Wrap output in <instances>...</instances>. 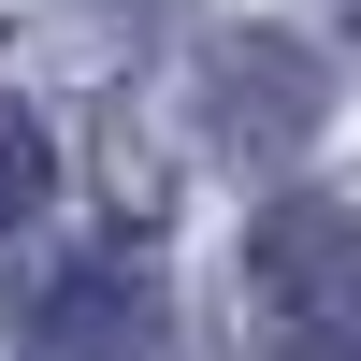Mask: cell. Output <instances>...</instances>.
Segmentation results:
<instances>
[{"instance_id": "7a4b0ae2", "label": "cell", "mask_w": 361, "mask_h": 361, "mask_svg": "<svg viewBox=\"0 0 361 361\" xmlns=\"http://www.w3.org/2000/svg\"><path fill=\"white\" fill-rule=\"evenodd\" d=\"M29 361H159V275H145L130 246L102 260H58L44 289H29Z\"/></svg>"}, {"instance_id": "5b68a950", "label": "cell", "mask_w": 361, "mask_h": 361, "mask_svg": "<svg viewBox=\"0 0 361 361\" xmlns=\"http://www.w3.org/2000/svg\"><path fill=\"white\" fill-rule=\"evenodd\" d=\"M347 15H361V0H347Z\"/></svg>"}, {"instance_id": "3957f363", "label": "cell", "mask_w": 361, "mask_h": 361, "mask_svg": "<svg viewBox=\"0 0 361 361\" xmlns=\"http://www.w3.org/2000/svg\"><path fill=\"white\" fill-rule=\"evenodd\" d=\"M246 289L275 333H318V318H361V217L347 202H304L289 188L275 217L246 231Z\"/></svg>"}, {"instance_id": "277c9868", "label": "cell", "mask_w": 361, "mask_h": 361, "mask_svg": "<svg viewBox=\"0 0 361 361\" xmlns=\"http://www.w3.org/2000/svg\"><path fill=\"white\" fill-rule=\"evenodd\" d=\"M44 188H58L44 116H29V102H0V231H29V217H44Z\"/></svg>"}, {"instance_id": "6da1fadb", "label": "cell", "mask_w": 361, "mask_h": 361, "mask_svg": "<svg viewBox=\"0 0 361 361\" xmlns=\"http://www.w3.org/2000/svg\"><path fill=\"white\" fill-rule=\"evenodd\" d=\"M318 116H333V73H318V44H289V29H231V44H202V145L246 173L304 159Z\"/></svg>"}]
</instances>
